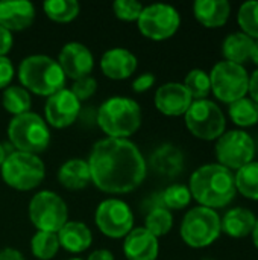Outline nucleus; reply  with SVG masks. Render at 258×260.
I'll return each mask as SVG.
<instances>
[{
	"label": "nucleus",
	"instance_id": "f257e3e1",
	"mask_svg": "<svg viewBox=\"0 0 258 260\" xmlns=\"http://www.w3.org/2000/svg\"><path fill=\"white\" fill-rule=\"evenodd\" d=\"M91 183L106 193H128L146 178L148 165L138 146L128 139H102L87 160Z\"/></svg>",
	"mask_w": 258,
	"mask_h": 260
},
{
	"label": "nucleus",
	"instance_id": "f03ea898",
	"mask_svg": "<svg viewBox=\"0 0 258 260\" xmlns=\"http://www.w3.org/2000/svg\"><path fill=\"white\" fill-rule=\"evenodd\" d=\"M189 189L192 198L199 206L213 210L227 207L237 195L234 172L219 163H208L198 168L190 177Z\"/></svg>",
	"mask_w": 258,
	"mask_h": 260
},
{
	"label": "nucleus",
	"instance_id": "7ed1b4c3",
	"mask_svg": "<svg viewBox=\"0 0 258 260\" xmlns=\"http://www.w3.org/2000/svg\"><path fill=\"white\" fill-rule=\"evenodd\" d=\"M96 123L109 139H128L141 125L140 105L131 98H109L99 107Z\"/></svg>",
	"mask_w": 258,
	"mask_h": 260
},
{
	"label": "nucleus",
	"instance_id": "20e7f679",
	"mask_svg": "<svg viewBox=\"0 0 258 260\" xmlns=\"http://www.w3.org/2000/svg\"><path fill=\"white\" fill-rule=\"evenodd\" d=\"M18 79L27 91L52 96L65 85V75L58 61L47 55H30L18 66Z\"/></svg>",
	"mask_w": 258,
	"mask_h": 260
},
{
	"label": "nucleus",
	"instance_id": "39448f33",
	"mask_svg": "<svg viewBox=\"0 0 258 260\" xmlns=\"http://www.w3.org/2000/svg\"><path fill=\"white\" fill-rule=\"evenodd\" d=\"M8 137L15 151L38 155L50 143V129L41 116L29 111L12 117L8 125Z\"/></svg>",
	"mask_w": 258,
	"mask_h": 260
},
{
	"label": "nucleus",
	"instance_id": "423d86ee",
	"mask_svg": "<svg viewBox=\"0 0 258 260\" xmlns=\"http://www.w3.org/2000/svg\"><path fill=\"white\" fill-rule=\"evenodd\" d=\"M46 177V166L38 155L12 151L2 165L3 181L15 190H32Z\"/></svg>",
	"mask_w": 258,
	"mask_h": 260
},
{
	"label": "nucleus",
	"instance_id": "0eeeda50",
	"mask_svg": "<svg viewBox=\"0 0 258 260\" xmlns=\"http://www.w3.org/2000/svg\"><path fill=\"white\" fill-rule=\"evenodd\" d=\"M179 233L186 245L190 248H207L213 245L222 233L220 216L213 209L202 206L193 207L186 213Z\"/></svg>",
	"mask_w": 258,
	"mask_h": 260
},
{
	"label": "nucleus",
	"instance_id": "6e6552de",
	"mask_svg": "<svg viewBox=\"0 0 258 260\" xmlns=\"http://www.w3.org/2000/svg\"><path fill=\"white\" fill-rule=\"evenodd\" d=\"M208 75L211 82V93L217 101L230 105L248 96L249 73L245 66L219 61L214 64Z\"/></svg>",
	"mask_w": 258,
	"mask_h": 260
},
{
	"label": "nucleus",
	"instance_id": "1a4fd4ad",
	"mask_svg": "<svg viewBox=\"0 0 258 260\" xmlns=\"http://www.w3.org/2000/svg\"><path fill=\"white\" fill-rule=\"evenodd\" d=\"M184 120L190 134L205 142L217 140L227 128L224 111L216 102L210 99L193 101L184 114Z\"/></svg>",
	"mask_w": 258,
	"mask_h": 260
},
{
	"label": "nucleus",
	"instance_id": "9d476101",
	"mask_svg": "<svg viewBox=\"0 0 258 260\" xmlns=\"http://www.w3.org/2000/svg\"><path fill=\"white\" fill-rule=\"evenodd\" d=\"M29 218L38 232L58 233L68 219L67 204L58 193L41 190L29 203Z\"/></svg>",
	"mask_w": 258,
	"mask_h": 260
},
{
	"label": "nucleus",
	"instance_id": "9b49d317",
	"mask_svg": "<svg viewBox=\"0 0 258 260\" xmlns=\"http://www.w3.org/2000/svg\"><path fill=\"white\" fill-rule=\"evenodd\" d=\"M214 154L220 166L230 171H239L254 161L255 142L245 129L225 131L216 140Z\"/></svg>",
	"mask_w": 258,
	"mask_h": 260
},
{
	"label": "nucleus",
	"instance_id": "f8f14e48",
	"mask_svg": "<svg viewBox=\"0 0 258 260\" xmlns=\"http://www.w3.org/2000/svg\"><path fill=\"white\" fill-rule=\"evenodd\" d=\"M140 32L154 41L169 40L176 34L181 24V15L172 5L166 3H154L144 6L138 20Z\"/></svg>",
	"mask_w": 258,
	"mask_h": 260
},
{
	"label": "nucleus",
	"instance_id": "ddd939ff",
	"mask_svg": "<svg viewBox=\"0 0 258 260\" xmlns=\"http://www.w3.org/2000/svg\"><path fill=\"white\" fill-rule=\"evenodd\" d=\"M94 222L105 236L120 239L134 229V213L125 201L109 198L97 206Z\"/></svg>",
	"mask_w": 258,
	"mask_h": 260
},
{
	"label": "nucleus",
	"instance_id": "4468645a",
	"mask_svg": "<svg viewBox=\"0 0 258 260\" xmlns=\"http://www.w3.org/2000/svg\"><path fill=\"white\" fill-rule=\"evenodd\" d=\"M81 108V102L76 99V96L70 91V88L64 87L47 98L44 105L46 123L58 129L67 128L76 122Z\"/></svg>",
	"mask_w": 258,
	"mask_h": 260
},
{
	"label": "nucleus",
	"instance_id": "2eb2a0df",
	"mask_svg": "<svg viewBox=\"0 0 258 260\" xmlns=\"http://www.w3.org/2000/svg\"><path fill=\"white\" fill-rule=\"evenodd\" d=\"M58 64L62 69L65 78L76 81L90 76L94 69V56L85 44L71 41L61 49L58 55Z\"/></svg>",
	"mask_w": 258,
	"mask_h": 260
},
{
	"label": "nucleus",
	"instance_id": "dca6fc26",
	"mask_svg": "<svg viewBox=\"0 0 258 260\" xmlns=\"http://www.w3.org/2000/svg\"><path fill=\"white\" fill-rule=\"evenodd\" d=\"M154 102L157 110L164 116L178 117L187 113L193 99L182 84L166 82L157 88Z\"/></svg>",
	"mask_w": 258,
	"mask_h": 260
},
{
	"label": "nucleus",
	"instance_id": "f3484780",
	"mask_svg": "<svg viewBox=\"0 0 258 260\" xmlns=\"http://www.w3.org/2000/svg\"><path fill=\"white\" fill-rule=\"evenodd\" d=\"M123 253L128 260H157L160 253L158 238L144 227L132 229L125 236Z\"/></svg>",
	"mask_w": 258,
	"mask_h": 260
},
{
	"label": "nucleus",
	"instance_id": "a211bd4d",
	"mask_svg": "<svg viewBox=\"0 0 258 260\" xmlns=\"http://www.w3.org/2000/svg\"><path fill=\"white\" fill-rule=\"evenodd\" d=\"M138 61L137 56L123 47H114L106 50L100 58V69L103 75L109 79L120 81L132 76L137 70Z\"/></svg>",
	"mask_w": 258,
	"mask_h": 260
},
{
	"label": "nucleus",
	"instance_id": "6ab92c4d",
	"mask_svg": "<svg viewBox=\"0 0 258 260\" xmlns=\"http://www.w3.org/2000/svg\"><path fill=\"white\" fill-rule=\"evenodd\" d=\"M186 158L182 151L172 145V143H164L158 146L151 158H149V166L151 169L164 178H175L184 171Z\"/></svg>",
	"mask_w": 258,
	"mask_h": 260
},
{
	"label": "nucleus",
	"instance_id": "aec40b11",
	"mask_svg": "<svg viewBox=\"0 0 258 260\" xmlns=\"http://www.w3.org/2000/svg\"><path fill=\"white\" fill-rule=\"evenodd\" d=\"M35 20V6L27 0H2L0 26L12 30H23Z\"/></svg>",
	"mask_w": 258,
	"mask_h": 260
},
{
	"label": "nucleus",
	"instance_id": "412c9836",
	"mask_svg": "<svg viewBox=\"0 0 258 260\" xmlns=\"http://www.w3.org/2000/svg\"><path fill=\"white\" fill-rule=\"evenodd\" d=\"M195 18L208 29H217L227 24L231 15L228 0H196L193 5Z\"/></svg>",
	"mask_w": 258,
	"mask_h": 260
},
{
	"label": "nucleus",
	"instance_id": "4be33fe9",
	"mask_svg": "<svg viewBox=\"0 0 258 260\" xmlns=\"http://www.w3.org/2000/svg\"><path fill=\"white\" fill-rule=\"evenodd\" d=\"M257 216L246 207H233L220 218L222 233L233 239H243L251 236Z\"/></svg>",
	"mask_w": 258,
	"mask_h": 260
},
{
	"label": "nucleus",
	"instance_id": "5701e85b",
	"mask_svg": "<svg viewBox=\"0 0 258 260\" xmlns=\"http://www.w3.org/2000/svg\"><path fill=\"white\" fill-rule=\"evenodd\" d=\"M56 235H58L59 247L75 254L87 251L93 242L91 230L85 224L78 221H67L65 225Z\"/></svg>",
	"mask_w": 258,
	"mask_h": 260
},
{
	"label": "nucleus",
	"instance_id": "b1692460",
	"mask_svg": "<svg viewBox=\"0 0 258 260\" xmlns=\"http://www.w3.org/2000/svg\"><path fill=\"white\" fill-rule=\"evenodd\" d=\"M58 181L68 190H81L91 183V174L87 160L70 158L58 171Z\"/></svg>",
	"mask_w": 258,
	"mask_h": 260
},
{
	"label": "nucleus",
	"instance_id": "393cba45",
	"mask_svg": "<svg viewBox=\"0 0 258 260\" xmlns=\"http://www.w3.org/2000/svg\"><path fill=\"white\" fill-rule=\"evenodd\" d=\"M254 41L251 37H248L243 32H233L227 35V38L222 43V55L225 61L234 62L239 66H243L251 59Z\"/></svg>",
	"mask_w": 258,
	"mask_h": 260
},
{
	"label": "nucleus",
	"instance_id": "a878e982",
	"mask_svg": "<svg viewBox=\"0 0 258 260\" xmlns=\"http://www.w3.org/2000/svg\"><path fill=\"white\" fill-rule=\"evenodd\" d=\"M228 116L231 122L239 128H249L258 123V105L249 98H242L230 104Z\"/></svg>",
	"mask_w": 258,
	"mask_h": 260
},
{
	"label": "nucleus",
	"instance_id": "bb28decb",
	"mask_svg": "<svg viewBox=\"0 0 258 260\" xmlns=\"http://www.w3.org/2000/svg\"><path fill=\"white\" fill-rule=\"evenodd\" d=\"M2 105L9 114L15 117V116H21L30 111L32 99H30L29 91L23 88L21 85H9L3 91Z\"/></svg>",
	"mask_w": 258,
	"mask_h": 260
},
{
	"label": "nucleus",
	"instance_id": "cd10ccee",
	"mask_svg": "<svg viewBox=\"0 0 258 260\" xmlns=\"http://www.w3.org/2000/svg\"><path fill=\"white\" fill-rule=\"evenodd\" d=\"M236 189L237 192L251 201H258V161H251L249 165L240 168L236 174Z\"/></svg>",
	"mask_w": 258,
	"mask_h": 260
},
{
	"label": "nucleus",
	"instance_id": "c85d7f7f",
	"mask_svg": "<svg viewBox=\"0 0 258 260\" xmlns=\"http://www.w3.org/2000/svg\"><path fill=\"white\" fill-rule=\"evenodd\" d=\"M43 9L50 20L68 23L78 17L81 6L76 0H47L43 3Z\"/></svg>",
	"mask_w": 258,
	"mask_h": 260
},
{
	"label": "nucleus",
	"instance_id": "c756f323",
	"mask_svg": "<svg viewBox=\"0 0 258 260\" xmlns=\"http://www.w3.org/2000/svg\"><path fill=\"white\" fill-rule=\"evenodd\" d=\"M173 227V215L166 207H157L146 213L144 229L155 238L166 236Z\"/></svg>",
	"mask_w": 258,
	"mask_h": 260
},
{
	"label": "nucleus",
	"instance_id": "7c9ffc66",
	"mask_svg": "<svg viewBox=\"0 0 258 260\" xmlns=\"http://www.w3.org/2000/svg\"><path fill=\"white\" fill-rule=\"evenodd\" d=\"M59 250V241L56 233L36 232L30 241V251L40 260H50Z\"/></svg>",
	"mask_w": 258,
	"mask_h": 260
},
{
	"label": "nucleus",
	"instance_id": "2f4dec72",
	"mask_svg": "<svg viewBox=\"0 0 258 260\" xmlns=\"http://www.w3.org/2000/svg\"><path fill=\"white\" fill-rule=\"evenodd\" d=\"M186 90L190 93L193 101H201L207 99L208 94L211 93V82H210V75L202 70V69H193L187 73L184 84Z\"/></svg>",
	"mask_w": 258,
	"mask_h": 260
},
{
	"label": "nucleus",
	"instance_id": "473e14b6",
	"mask_svg": "<svg viewBox=\"0 0 258 260\" xmlns=\"http://www.w3.org/2000/svg\"><path fill=\"white\" fill-rule=\"evenodd\" d=\"M237 23L240 26V32L246 34L252 40H258V2L251 0L245 2L237 12Z\"/></svg>",
	"mask_w": 258,
	"mask_h": 260
},
{
	"label": "nucleus",
	"instance_id": "72a5a7b5",
	"mask_svg": "<svg viewBox=\"0 0 258 260\" xmlns=\"http://www.w3.org/2000/svg\"><path fill=\"white\" fill-rule=\"evenodd\" d=\"M163 204L167 210H182L192 201V193L189 186L184 184H172L166 190L161 192Z\"/></svg>",
	"mask_w": 258,
	"mask_h": 260
},
{
	"label": "nucleus",
	"instance_id": "f704fd0d",
	"mask_svg": "<svg viewBox=\"0 0 258 260\" xmlns=\"http://www.w3.org/2000/svg\"><path fill=\"white\" fill-rule=\"evenodd\" d=\"M143 8L144 6L140 2H135V0H116L113 3V9H114L116 17L123 20V21L138 20Z\"/></svg>",
	"mask_w": 258,
	"mask_h": 260
},
{
	"label": "nucleus",
	"instance_id": "c9c22d12",
	"mask_svg": "<svg viewBox=\"0 0 258 260\" xmlns=\"http://www.w3.org/2000/svg\"><path fill=\"white\" fill-rule=\"evenodd\" d=\"M96 90H97V82L93 76H85L73 81V85L70 88V91L76 96L79 102L88 101L96 93Z\"/></svg>",
	"mask_w": 258,
	"mask_h": 260
},
{
	"label": "nucleus",
	"instance_id": "e433bc0d",
	"mask_svg": "<svg viewBox=\"0 0 258 260\" xmlns=\"http://www.w3.org/2000/svg\"><path fill=\"white\" fill-rule=\"evenodd\" d=\"M14 79V66L8 56H0V90L11 85Z\"/></svg>",
	"mask_w": 258,
	"mask_h": 260
},
{
	"label": "nucleus",
	"instance_id": "4c0bfd02",
	"mask_svg": "<svg viewBox=\"0 0 258 260\" xmlns=\"http://www.w3.org/2000/svg\"><path fill=\"white\" fill-rule=\"evenodd\" d=\"M155 84V76L154 73H141L140 76H137L132 82V90L135 93H144L149 88H152V85Z\"/></svg>",
	"mask_w": 258,
	"mask_h": 260
},
{
	"label": "nucleus",
	"instance_id": "58836bf2",
	"mask_svg": "<svg viewBox=\"0 0 258 260\" xmlns=\"http://www.w3.org/2000/svg\"><path fill=\"white\" fill-rule=\"evenodd\" d=\"M12 44H14L12 32H9L8 29L0 26V56H6V53L11 50Z\"/></svg>",
	"mask_w": 258,
	"mask_h": 260
},
{
	"label": "nucleus",
	"instance_id": "ea45409f",
	"mask_svg": "<svg viewBox=\"0 0 258 260\" xmlns=\"http://www.w3.org/2000/svg\"><path fill=\"white\" fill-rule=\"evenodd\" d=\"M249 98L258 105V69L249 76V88H248Z\"/></svg>",
	"mask_w": 258,
	"mask_h": 260
},
{
	"label": "nucleus",
	"instance_id": "a19ab883",
	"mask_svg": "<svg viewBox=\"0 0 258 260\" xmlns=\"http://www.w3.org/2000/svg\"><path fill=\"white\" fill-rule=\"evenodd\" d=\"M0 260H24L23 254L14 248H5L0 251Z\"/></svg>",
	"mask_w": 258,
	"mask_h": 260
},
{
	"label": "nucleus",
	"instance_id": "79ce46f5",
	"mask_svg": "<svg viewBox=\"0 0 258 260\" xmlns=\"http://www.w3.org/2000/svg\"><path fill=\"white\" fill-rule=\"evenodd\" d=\"M87 260H114V254L108 250H96L88 256Z\"/></svg>",
	"mask_w": 258,
	"mask_h": 260
},
{
	"label": "nucleus",
	"instance_id": "37998d69",
	"mask_svg": "<svg viewBox=\"0 0 258 260\" xmlns=\"http://www.w3.org/2000/svg\"><path fill=\"white\" fill-rule=\"evenodd\" d=\"M251 61L257 66L258 69V40L254 41V49H252V55H251Z\"/></svg>",
	"mask_w": 258,
	"mask_h": 260
},
{
	"label": "nucleus",
	"instance_id": "c03bdc74",
	"mask_svg": "<svg viewBox=\"0 0 258 260\" xmlns=\"http://www.w3.org/2000/svg\"><path fill=\"white\" fill-rule=\"evenodd\" d=\"M251 236H252V242H254V247H255V248L258 250V218H257V221H255V225H254V230H252Z\"/></svg>",
	"mask_w": 258,
	"mask_h": 260
},
{
	"label": "nucleus",
	"instance_id": "a18cd8bd",
	"mask_svg": "<svg viewBox=\"0 0 258 260\" xmlns=\"http://www.w3.org/2000/svg\"><path fill=\"white\" fill-rule=\"evenodd\" d=\"M5 158H6V151H5L3 145L0 143V168H2V165H3V161H5Z\"/></svg>",
	"mask_w": 258,
	"mask_h": 260
},
{
	"label": "nucleus",
	"instance_id": "49530a36",
	"mask_svg": "<svg viewBox=\"0 0 258 260\" xmlns=\"http://www.w3.org/2000/svg\"><path fill=\"white\" fill-rule=\"evenodd\" d=\"M68 260H82V259H79V257H76V259H68Z\"/></svg>",
	"mask_w": 258,
	"mask_h": 260
}]
</instances>
